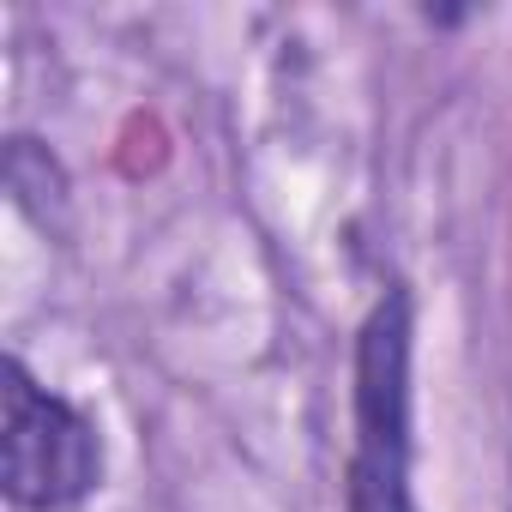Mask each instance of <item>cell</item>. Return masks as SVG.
Instances as JSON below:
<instances>
[{"mask_svg":"<svg viewBox=\"0 0 512 512\" xmlns=\"http://www.w3.org/2000/svg\"><path fill=\"white\" fill-rule=\"evenodd\" d=\"M103 476V446L85 410L49 392L19 356H7L0 386V482L25 512H67Z\"/></svg>","mask_w":512,"mask_h":512,"instance_id":"obj_2","label":"cell"},{"mask_svg":"<svg viewBox=\"0 0 512 512\" xmlns=\"http://www.w3.org/2000/svg\"><path fill=\"white\" fill-rule=\"evenodd\" d=\"M410 296L386 290L356 338V452L344 476V512H422L410 470Z\"/></svg>","mask_w":512,"mask_h":512,"instance_id":"obj_1","label":"cell"}]
</instances>
